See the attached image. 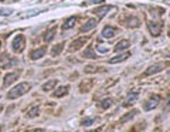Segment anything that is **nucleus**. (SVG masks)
Listing matches in <instances>:
<instances>
[{"label":"nucleus","instance_id":"obj_30","mask_svg":"<svg viewBox=\"0 0 170 132\" xmlns=\"http://www.w3.org/2000/svg\"><path fill=\"white\" fill-rule=\"evenodd\" d=\"M169 57H170V54H169Z\"/></svg>","mask_w":170,"mask_h":132},{"label":"nucleus","instance_id":"obj_24","mask_svg":"<svg viewBox=\"0 0 170 132\" xmlns=\"http://www.w3.org/2000/svg\"><path fill=\"white\" fill-rule=\"evenodd\" d=\"M38 112H40V106H33V108L29 111L27 117H29V118H36L38 115Z\"/></svg>","mask_w":170,"mask_h":132},{"label":"nucleus","instance_id":"obj_28","mask_svg":"<svg viewBox=\"0 0 170 132\" xmlns=\"http://www.w3.org/2000/svg\"><path fill=\"white\" fill-rule=\"evenodd\" d=\"M34 132H43V131H41V129H36V131H34Z\"/></svg>","mask_w":170,"mask_h":132},{"label":"nucleus","instance_id":"obj_11","mask_svg":"<svg viewBox=\"0 0 170 132\" xmlns=\"http://www.w3.org/2000/svg\"><path fill=\"white\" fill-rule=\"evenodd\" d=\"M45 51H47V47H41V48H37V50L31 51V60H38L41 57H44Z\"/></svg>","mask_w":170,"mask_h":132},{"label":"nucleus","instance_id":"obj_8","mask_svg":"<svg viewBox=\"0 0 170 132\" xmlns=\"http://www.w3.org/2000/svg\"><path fill=\"white\" fill-rule=\"evenodd\" d=\"M162 23H149V30H150L152 36H159L160 31H162Z\"/></svg>","mask_w":170,"mask_h":132},{"label":"nucleus","instance_id":"obj_1","mask_svg":"<svg viewBox=\"0 0 170 132\" xmlns=\"http://www.w3.org/2000/svg\"><path fill=\"white\" fill-rule=\"evenodd\" d=\"M30 88H31V85L30 84H27V82H21V84H19V85H16L11 91H9V94H7V98L9 99H14V98H19V97H21V95H24L27 91H29Z\"/></svg>","mask_w":170,"mask_h":132},{"label":"nucleus","instance_id":"obj_21","mask_svg":"<svg viewBox=\"0 0 170 132\" xmlns=\"http://www.w3.org/2000/svg\"><path fill=\"white\" fill-rule=\"evenodd\" d=\"M54 34H56V27H52L51 30H48L47 33H45V36H44V41H45V43L51 41L52 38H54Z\"/></svg>","mask_w":170,"mask_h":132},{"label":"nucleus","instance_id":"obj_22","mask_svg":"<svg viewBox=\"0 0 170 132\" xmlns=\"http://www.w3.org/2000/svg\"><path fill=\"white\" fill-rule=\"evenodd\" d=\"M56 85H57V80L48 81V82H45V84L43 85V91H50V90H52Z\"/></svg>","mask_w":170,"mask_h":132},{"label":"nucleus","instance_id":"obj_3","mask_svg":"<svg viewBox=\"0 0 170 132\" xmlns=\"http://www.w3.org/2000/svg\"><path fill=\"white\" fill-rule=\"evenodd\" d=\"M159 102H160V97L159 95H153L143 104V108L146 111H150V110H153V108H156V106L159 105Z\"/></svg>","mask_w":170,"mask_h":132},{"label":"nucleus","instance_id":"obj_25","mask_svg":"<svg viewBox=\"0 0 170 132\" xmlns=\"http://www.w3.org/2000/svg\"><path fill=\"white\" fill-rule=\"evenodd\" d=\"M170 111V97L166 99V102H164V106H163V112H169Z\"/></svg>","mask_w":170,"mask_h":132},{"label":"nucleus","instance_id":"obj_6","mask_svg":"<svg viewBox=\"0 0 170 132\" xmlns=\"http://www.w3.org/2000/svg\"><path fill=\"white\" fill-rule=\"evenodd\" d=\"M87 41H88V37H79V38H77V40H74L72 43H71L70 50L71 51H75V50H78V48H81L82 46H85Z\"/></svg>","mask_w":170,"mask_h":132},{"label":"nucleus","instance_id":"obj_10","mask_svg":"<svg viewBox=\"0 0 170 132\" xmlns=\"http://www.w3.org/2000/svg\"><path fill=\"white\" fill-rule=\"evenodd\" d=\"M11 66H13V61L9 55H0V67L2 68H10Z\"/></svg>","mask_w":170,"mask_h":132},{"label":"nucleus","instance_id":"obj_5","mask_svg":"<svg viewBox=\"0 0 170 132\" xmlns=\"http://www.w3.org/2000/svg\"><path fill=\"white\" fill-rule=\"evenodd\" d=\"M163 68H164V64L163 62H157V64H153V66H150L148 68V70L145 71V77L146 75H152V74H156V73H159V71H162Z\"/></svg>","mask_w":170,"mask_h":132},{"label":"nucleus","instance_id":"obj_4","mask_svg":"<svg viewBox=\"0 0 170 132\" xmlns=\"http://www.w3.org/2000/svg\"><path fill=\"white\" fill-rule=\"evenodd\" d=\"M19 75H20L19 71H17V73H9V74H6V75H4V78H3V88L9 87L11 82H14V81L19 78Z\"/></svg>","mask_w":170,"mask_h":132},{"label":"nucleus","instance_id":"obj_29","mask_svg":"<svg viewBox=\"0 0 170 132\" xmlns=\"http://www.w3.org/2000/svg\"><path fill=\"white\" fill-rule=\"evenodd\" d=\"M89 132H95V131H89Z\"/></svg>","mask_w":170,"mask_h":132},{"label":"nucleus","instance_id":"obj_16","mask_svg":"<svg viewBox=\"0 0 170 132\" xmlns=\"http://www.w3.org/2000/svg\"><path fill=\"white\" fill-rule=\"evenodd\" d=\"M75 23H77V17H70L65 22V24H63V27H61V29H63V30H68V29H71V27H74Z\"/></svg>","mask_w":170,"mask_h":132},{"label":"nucleus","instance_id":"obj_17","mask_svg":"<svg viewBox=\"0 0 170 132\" xmlns=\"http://www.w3.org/2000/svg\"><path fill=\"white\" fill-rule=\"evenodd\" d=\"M136 114H137V110H132L130 112H128V114H126L125 117H122V118H121V121H119V122H121V124H125L126 121H129V119H132V118L135 117Z\"/></svg>","mask_w":170,"mask_h":132},{"label":"nucleus","instance_id":"obj_20","mask_svg":"<svg viewBox=\"0 0 170 132\" xmlns=\"http://www.w3.org/2000/svg\"><path fill=\"white\" fill-rule=\"evenodd\" d=\"M112 104H114V99H112V98H105V99L101 101L99 106H101V108H104V110H106V108L112 106Z\"/></svg>","mask_w":170,"mask_h":132},{"label":"nucleus","instance_id":"obj_2","mask_svg":"<svg viewBox=\"0 0 170 132\" xmlns=\"http://www.w3.org/2000/svg\"><path fill=\"white\" fill-rule=\"evenodd\" d=\"M24 44H26V41H24V37H23L21 34H19V36H17L14 40H13L11 46H13V50H14L16 53H21L23 50H24Z\"/></svg>","mask_w":170,"mask_h":132},{"label":"nucleus","instance_id":"obj_26","mask_svg":"<svg viewBox=\"0 0 170 132\" xmlns=\"http://www.w3.org/2000/svg\"><path fill=\"white\" fill-rule=\"evenodd\" d=\"M94 121H95L94 118H88V119H85V121H82V125H91Z\"/></svg>","mask_w":170,"mask_h":132},{"label":"nucleus","instance_id":"obj_14","mask_svg":"<svg viewBox=\"0 0 170 132\" xmlns=\"http://www.w3.org/2000/svg\"><path fill=\"white\" fill-rule=\"evenodd\" d=\"M129 46H130V43L128 40H121L116 46H115V51H122V50H126Z\"/></svg>","mask_w":170,"mask_h":132},{"label":"nucleus","instance_id":"obj_27","mask_svg":"<svg viewBox=\"0 0 170 132\" xmlns=\"http://www.w3.org/2000/svg\"><path fill=\"white\" fill-rule=\"evenodd\" d=\"M11 11L10 10H0V14H6V16H9Z\"/></svg>","mask_w":170,"mask_h":132},{"label":"nucleus","instance_id":"obj_13","mask_svg":"<svg viewBox=\"0 0 170 132\" xmlns=\"http://www.w3.org/2000/svg\"><path fill=\"white\" fill-rule=\"evenodd\" d=\"M129 55H130L129 53H123V54H119V55H116V57H114V58H111V60H109V62H111V64H116V62L125 61Z\"/></svg>","mask_w":170,"mask_h":132},{"label":"nucleus","instance_id":"obj_15","mask_svg":"<svg viewBox=\"0 0 170 132\" xmlns=\"http://www.w3.org/2000/svg\"><path fill=\"white\" fill-rule=\"evenodd\" d=\"M137 97H139V94H137V92H132V94H129V95H128V98H126V101H125V105L128 106V105L135 104V101L137 99Z\"/></svg>","mask_w":170,"mask_h":132},{"label":"nucleus","instance_id":"obj_18","mask_svg":"<svg viewBox=\"0 0 170 132\" xmlns=\"http://www.w3.org/2000/svg\"><path fill=\"white\" fill-rule=\"evenodd\" d=\"M82 57H85V58H96V54L94 53L92 47H88L84 53H82Z\"/></svg>","mask_w":170,"mask_h":132},{"label":"nucleus","instance_id":"obj_23","mask_svg":"<svg viewBox=\"0 0 170 132\" xmlns=\"http://www.w3.org/2000/svg\"><path fill=\"white\" fill-rule=\"evenodd\" d=\"M63 48H64V44H57L56 47L51 50V55H52V57H57L60 53L63 51Z\"/></svg>","mask_w":170,"mask_h":132},{"label":"nucleus","instance_id":"obj_12","mask_svg":"<svg viewBox=\"0 0 170 132\" xmlns=\"http://www.w3.org/2000/svg\"><path fill=\"white\" fill-rule=\"evenodd\" d=\"M111 6H104V7H98V9H95V10H94V13H95L96 16H98V17H104L105 14H106L108 11L111 10Z\"/></svg>","mask_w":170,"mask_h":132},{"label":"nucleus","instance_id":"obj_9","mask_svg":"<svg viewBox=\"0 0 170 132\" xmlns=\"http://www.w3.org/2000/svg\"><path fill=\"white\" fill-rule=\"evenodd\" d=\"M115 34H116V29L112 26H106L102 30V37H105V38H112Z\"/></svg>","mask_w":170,"mask_h":132},{"label":"nucleus","instance_id":"obj_19","mask_svg":"<svg viewBox=\"0 0 170 132\" xmlns=\"http://www.w3.org/2000/svg\"><path fill=\"white\" fill-rule=\"evenodd\" d=\"M67 92H68V87H67V85H64V87H60L58 90H57V91L54 92V94H52V95H54V97H57V98H58V97H63V95H65Z\"/></svg>","mask_w":170,"mask_h":132},{"label":"nucleus","instance_id":"obj_7","mask_svg":"<svg viewBox=\"0 0 170 132\" xmlns=\"http://www.w3.org/2000/svg\"><path fill=\"white\" fill-rule=\"evenodd\" d=\"M96 24H98V20H96V18H89L88 22L81 27V33H88L89 30H92L94 27H96Z\"/></svg>","mask_w":170,"mask_h":132}]
</instances>
